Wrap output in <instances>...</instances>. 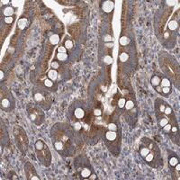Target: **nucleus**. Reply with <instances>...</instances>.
<instances>
[{
	"mask_svg": "<svg viewBox=\"0 0 180 180\" xmlns=\"http://www.w3.org/2000/svg\"><path fill=\"white\" fill-rule=\"evenodd\" d=\"M51 69L58 70V69H60V63L59 60H53L51 62Z\"/></svg>",
	"mask_w": 180,
	"mask_h": 180,
	"instance_id": "30",
	"label": "nucleus"
},
{
	"mask_svg": "<svg viewBox=\"0 0 180 180\" xmlns=\"http://www.w3.org/2000/svg\"><path fill=\"white\" fill-rule=\"evenodd\" d=\"M75 166H76V169L79 172V175L81 177V178L84 179H88V178L91 176V174L94 173L93 168L90 165V162L88 160H86V162L84 161H80V162H76L75 161Z\"/></svg>",
	"mask_w": 180,
	"mask_h": 180,
	"instance_id": "14",
	"label": "nucleus"
},
{
	"mask_svg": "<svg viewBox=\"0 0 180 180\" xmlns=\"http://www.w3.org/2000/svg\"><path fill=\"white\" fill-rule=\"evenodd\" d=\"M0 107L5 113L12 112L16 107V100L9 89L2 87L0 92Z\"/></svg>",
	"mask_w": 180,
	"mask_h": 180,
	"instance_id": "13",
	"label": "nucleus"
},
{
	"mask_svg": "<svg viewBox=\"0 0 180 180\" xmlns=\"http://www.w3.org/2000/svg\"><path fill=\"white\" fill-rule=\"evenodd\" d=\"M162 87H171V81L168 79L167 77H165V76H162V77H161L160 85H159L158 86L154 87V88H155V90L158 92L160 88H162Z\"/></svg>",
	"mask_w": 180,
	"mask_h": 180,
	"instance_id": "18",
	"label": "nucleus"
},
{
	"mask_svg": "<svg viewBox=\"0 0 180 180\" xmlns=\"http://www.w3.org/2000/svg\"><path fill=\"white\" fill-rule=\"evenodd\" d=\"M43 85H44V86H45L46 88H48V89H53V88H54V82H53L52 80L50 79H48V78L44 80Z\"/></svg>",
	"mask_w": 180,
	"mask_h": 180,
	"instance_id": "24",
	"label": "nucleus"
},
{
	"mask_svg": "<svg viewBox=\"0 0 180 180\" xmlns=\"http://www.w3.org/2000/svg\"><path fill=\"white\" fill-rule=\"evenodd\" d=\"M24 174L27 180H40V177L38 176L35 168L31 162H26L24 164Z\"/></svg>",
	"mask_w": 180,
	"mask_h": 180,
	"instance_id": "15",
	"label": "nucleus"
},
{
	"mask_svg": "<svg viewBox=\"0 0 180 180\" xmlns=\"http://www.w3.org/2000/svg\"><path fill=\"white\" fill-rule=\"evenodd\" d=\"M67 50L69 49V50H70V49H72L73 48V46H74V43H73V41L72 40H70V39H66V41H64V45H63Z\"/></svg>",
	"mask_w": 180,
	"mask_h": 180,
	"instance_id": "27",
	"label": "nucleus"
},
{
	"mask_svg": "<svg viewBox=\"0 0 180 180\" xmlns=\"http://www.w3.org/2000/svg\"><path fill=\"white\" fill-rule=\"evenodd\" d=\"M102 138L112 155L118 157L120 155L122 144L120 123L118 124L115 122H109L104 127V131L102 133Z\"/></svg>",
	"mask_w": 180,
	"mask_h": 180,
	"instance_id": "5",
	"label": "nucleus"
},
{
	"mask_svg": "<svg viewBox=\"0 0 180 180\" xmlns=\"http://www.w3.org/2000/svg\"><path fill=\"white\" fill-rule=\"evenodd\" d=\"M14 138L16 140V144L23 154H25L29 148V139L25 130L18 124L15 125L13 130Z\"/></svg>",
	"mask_w": 180,
	"mask_h": 180,
	"instance_id": "12",
	"label": "nucleus"
},
{
	"mask_svg": "<svg viewBox=\"0 0 180 180\" xmlns=\"http://www.w3.org/2000/svg\"><path fill=\"white\" fill-rule=\"evenodd\" d=\"M138 152L143 161L152 168H160L163 166V159L160 147L148 137H142L140 140Z\"/></svg>",
	"mask_w": 180,
	"mask_h": 180,
	"instance_id": "4",
	"label": "nucleus"
},
{
	"mask_svg": "<svg viewBox=\"0 0 180 180\" xmlns=\"http://www.w3.org/2000/svg\"><path fill=\"white\" fill-rule=\"evenodd\" d=\"M104 62L106 65H110L113 62V57L111 55H105L104 57Z\"/></svg>",
	"mask_w": 180,
	"mask_h": 180,
	"instance_id": "28",
	"label": "nucleus"
},
{
	"mask_svg": "<svg viewBox=\"0 0 180 180\" xmlns=\"http://www.w3.org/2000/svg\"><path fill=\"white\" fill-rule=\"evenodd\" d=\"M88 106L83 101H74L69 108V118L71 122H80L87 113Z\"/></svg>",
	"mask_w": 180,
	"mask_h": 180,
	"instance_id": "8",
	"label": "nucleus"
},
{
	"mask_svg": "<svg viewBox=\"0 0 180 180\" xmlns=\"http://www.w3.org/2000/svg\"><path fill=\"white\" fill-rule=\"evenodd\" d=\"M50 41L51 44L53 45H56L60 42V35L59 34H53L51 37H50Z\"/></svg>",
	"mask_w": 180,
	"mask_h": 180,
	"instance_id": "25",
	"label": "nucleus"
},
{
	"mask_svg": "<svg viewBox=\"0 0 180 180\" xmlns=\"http://www.w3.org/2000/svg\"><path fill=\"white\" fill-rule=\"evenodd\" d=\"M33 97L34 102L39 104L41 107L45 110L49 111L52 104V97L51 93L43 88H34L33 90Z\"/></svg>",
	"mask_w": 180,
	"mask_h": 180,
	"instance_id": "10",
	"label": "nucleus"
},
{
	"mask_svg": "<svg viewBox=\"0 0 180 180\" xmlns=\"http://www.w3.org/2000/svg\"><path fill=\"white\" fill-rule=\"evenodd\" d=\"M57 53H67V49L64 46H60L57 49Z\"/></svg>",
	"mask_w": 180,
	"mask_h": 180,
	"instance_id": "32",
	"label": "nucleus"
},
{
	"mask_svg": "<svg viewBox=\"0 0 180 180\" xmlns=\"http://www.w3.org/2000/svg\"><path fill=\"white\" fill-rule=\"evenodd\" d=\"M160 79H161V77L160 76H158V75H154L151 79H150V83L152 85L153 87H156L160 85Z\"/></svg>",
	"mask_w": 180,
	"mask_h": 180,
	"instance_id": "23",
	"label": "nucleus"
},
{
	"mask_svg": "<svg viewBox=\"0 0 180 180\" xmlns=\"http://www.w3.org/2000/svg\"><path fill=\"white\" fill-rule=\"evenodd\" d=\"M76 133L69 124L57 122L51 129V139L56 151L62 157H72L76 153Z\"/></svg>",
	"mask_w": 180,
	"mask_h": 180,
	"instance_id": "1",
	"label": "nucleus"
},
{
	"mask_svg": "<svg viewBox=\"0 0 180 180\" xmlns=\"http://www.w3.org/2000/svg\"><path fill=\"white\" fill-rule=\"evenodd\" d=\"M129 60H130V54L128 52H126L125 51H122L120 53V55H119V62H120L121 64L126 63L127 61H129Z\"/></svg>",
	"mask_w": 180,
	"mask_h": 180,
	"instance_id": "21",
	"label": "nucleus"
},
{
	"mask_svg": "<svg viewBox=\"0 0 180 180\" xmlns=\"http://www.w3.org/2000/svg\"><path fill=\"white\" fill-rule=\"evenodd\" d=\"M57 60L61 62H66L69 59V55L67 53H57Z\"/></svg>",
	"mask_w": 180,
	"mask_h": 180,
	"instance_id": "26",
	"label": "nucleus"
},
{
	"mask_svg": "<svg viewBox=\"0 0 180 180\" xmlns=\"http://www.w3.org/2000/svg\"><path fill=\"white\" fill-rule=\"evenodd\" d=\"M168 166L171 168L170 170H172L179 163V157L176 152L169 151V155L168 157Z\"/></svg>",
	"mask_w": 180,
	"mask_h": 180,
	"instance_id": "16",
	"label": "nucleus"
},
{
	"mask_svg": "<svg viewBox=\"0 0 180 180\" xmlns=\"http://www.w3.org/2000/svg\"><path fill=\"white\" fill-rule=\"evenodd\" d=\"M88 179H90V180L97 179V174H96V173H93V174H91V176L88 178Z\"/></svg>",
	"mask_w": 180,
	"mask_h": 180,
	"instance_id": "34",
	"label": "nucleus"
},
{
	"mask_svg": "<svg viewBox=\"0 0 180 180\" xmlns=\"http://www.w3.org/2000/svg\"><path fill=\"white\" fill-rule=\"evenodd\" d=\"M155 116L162 132L179 145V128L172 107L162 98L155 100Z\"/></svg>",
	"mask_w": 180,
	"mask_h": 180,
	"instance_id": "2",
	"label": "nucleus"
},
{
	"mask_svg": "<svg viewBox=\"0 0 180 180\" xmlns=\"http://www.w3.org/2000/svg\"><path fill=\"white\" fill-rule=\"evenodd\" d=\"M0 74H1V80H3V77H4V74H3V70H0Z\"/></svg>",
	"mask_w": 180,
	"mask_h": 180,
	"instance_id": "36",
	"label": "nucleus"
},
{
	"mask_svg": "<svg viewBox=\"0 0 180 180\" xmlns=\"http://www.w3.org/2000/svg\"><path fill=\"white\" fill-rule=\"evenodd\" d=\"M34 151L41 164L45 168H50L52 162V156L48 145L42 140H36L34 144Z\"/></svg>",
	"mask_w": 180,
	"mask_h": 180,
	"instance_id": "7",
	"label": "nucleus"
},
{
	"mask_svg": "<svg viewBox=\"0 0 180 180\" xmlns=\"http://www.w3.org/2000/svg\"><path fill=\"white\" fill-rule=\"evenodd\" d=\"M122 110L125 120H127V122L132 127H134L137 122V115H138V110H137L136 102L134 100V98L133 99L132 97L126 98L125 104Z\"/></svg>",
	"mask_w": 180,
	"mask_h": 180,
	"instance_id": "11",
	"label": "nucleus"
},
{
	"mask_svg": "<svg viewBox=\"0 0 180 180\" xmlns=\"http://www.w3.org/2000/svg\"><path fill=\"white\" fill-rule=\"evenodd\" d=\"M15 14V9L12 6H5L3 10V15L5 17H12Z\"/></svg>",
	"mask_w": 180,
	"mask_h": 180,
	"instance_id": "20",
	"label": "nucleus"
},
{
	"mask_svg": "<svg viewBox=\"0 0 180 180\" xmlns=\"http://www.w3.org/2000/svg\"><path fill=\"white\" fill-rule=\"evenodd\" d=\"M4 22L6 23V24H12L13 22H14V17H5L4 18Z\"/></svg>",
	"mask_w": 180,
	"mask_h": 180,
	"instance_id": "33",
	"label": "nucleus"
},
{
	"mask_svg": "<svg viewBox=\"0 0 180 180\" xmlns=\"http://www.w3.org/2000/svg\"><path fill=\"white\" fill-rule=\"evenodd\" d=\"M159 62L161 70L178 88H179V63L172 55L161 51L159 55Z\"/></svg>",
	"mask_w": 180,
	"mask_h": 180,
	"instance_id": "6",
	"label": "nucleus"
},
{
	"mask_svg": "<svg viewBox=\"0 0 180 180\" xmlns=\"http://www.w3.org/2000/svg\"><path fill=\"white\" fill-rule=\"evenodd\" d=\"M125 102H126V98L125 97H121L118 99V102H117V105L120 109H122L124 104H125Z\"/></svg>",
	"mask_w": 180,
	"mask_h": 180,
	"instance_id": "29",
	"label": "nucleus"
},
{
	"mask_svg": "<svg viewBox=\"0 0 180 180\" xmlns=\"http://www.w3.org/2000/svg\"><path fill=\"white\" fill-rule=\"evenodd\" d=\"M26 22H27V20H26L25 18H22V19L19 20L18 26H19V28H20V29H23V28L26 26Z\"/></svg>",
	"mask_w": 180,
	"mask_h": 180,
	"instance_id": "31",
	"label": "nucleus"
},
{
	"mask_svg": "<svg viewBox=\"0 0 180 180\" xmlns=\"http://www.w3.org/2000/svg\"><path fill=\"white\" fill-rule=\"evenodd\" d=\"M27 115L31 122L34 123L36 126H41L45 121V113L43 109L35 102H30L26 105Z\"/></svg>",
	"mask_w": 180,
	"mask_h": 180,
	"instance_id": "9",
	"label": "nucleus"
},
{
	"mask_svg": "<svg viewBox=\"0 0 180 180\" xmlns=\"http://www.w3.org/2000/svg\"><path fill=\"white\" fill-rule=\"evenodd\" d=\"M11 178V179H19V178L17 177V175L14 171H13V176L10 177V178Z\"/></svg>",
	"mask_w": 180,
	"mask_h": 180,
	"instance_id": "35",
	"label": "nucleus"
},
{
	"mask_svg": "<svg viewBox=\"0 0 180 180\" xmlns=\"http://www.w3.org/2000/svg\"><path fill=\"white\" fill-rule=\"evenodd\" d=\"M47 78L50 79L51 80H52L53 82H56L58 80V78H59V72H58V70L53 69H51L48 71V73H47Z\"/></svg>",
	"mask_w": 180,
	"mask_h": 180,
	"instance_id": "19",
	"label": "nucleus"
},
{
	"mask_svg": "<svg viewBox=\"0 0 180 180\" xmlns=\"http://www.w3.org/2000/svg\"><path fill=\"white\" fill-rule=\"evenodd\" d=\"M8 2H9V1H5V2H4V1H3V3H5V4H6V3H8Z\"/></svg>",
	"mask_w": 180,
	"mask_h": 180,
	"instance_id": "37",
	"label": "nucleus"
},
{
	"mask_svg": "<svg viewBox=\"0 0 180 180\" xmlns=\"http://www.w3.org/2000/svg\"><path fill=\"white\" fill-rule=\"evenodd\" d=\"M155 18L166 24L163 26H154L157 37L166 48L173 49L179 29V22L176 17V14L172 15L171 10L163 8L157 13Z\"/></svg>",
	"mask_w": 180,
	"mask_h": 180,
	"instance_id": "3",
	"label": "nucleus"
},
{
	"mask_svg": "<svg viewBox=\"0 0 180 180\" xmlns=\"http://www.w3.org/2000/svg\"><path fill=\"white\" fill-rule=\"evenodd\" d=\"M131 41H132L128 36L122 35V36H121L120 40H119V43H120L121 47H126V46H128L131 43Z\"/></svg>",
	"mask_w": 180,
	"mask_h": 180,
	"instance_id": "22",
	"label": "nucleus"
},
{
	"mask_svg": "<svg viewBox=\"0 0 180 180\" xmlns=\"http://www.w3.org/2000/svg\"><path fill=\"white\" fill-rule=\"evenodd\" d=\"M115 8V3L111 0H106L102 4V9L104 13H111Z\"/></svg>",
	"mask_w": 180,
	"mask_h": 180,
	"instance_id": "17",
	"label": "nucleus"
}]
</instances>
